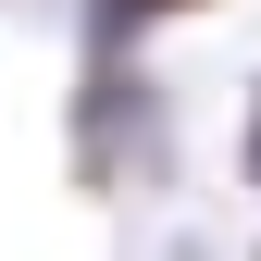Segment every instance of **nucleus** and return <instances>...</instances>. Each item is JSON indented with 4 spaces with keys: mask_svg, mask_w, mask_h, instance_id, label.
<instances>
[{
    "mask_svg": "<svg viewBox=\"0 0 261 261\" xmlns=\"http://www.w3.org/2000/svg\"><path fill=\"white\" fill-rule=\"evenodd\" d=\"M187 13H212V0H87V13H75V50L87 62H137L162 25H187Z\"/></svg>",
    "mask_w": 261,
    "mask_h": 261,
    "instance_id": "obj_2",
    "label": "nucleus"
},
{
    "mask_svg": "<svg viewBox=\"0 0 261 261\" xmlns=\"http://www.w3.org/2000/svg\"><path fill=\"white\" fill-rule=\"evenodd\" d=\"M149 137H162L149 75H137V62H87V75H75V174L124 187V174L149 162Z\"/></svg>",
    "mask_w": 261,
    "mask_h": 261,
    "instance_id": "obj_1",
    "label": "nucleus"
},
{
    "mask_svg": "<svg viewBox=\"0 0 261 261\" xmlns=\"http://www.w3.org/2000/svg\"><path fill=\"white\" fill-rule=\"evenodd\" d=\"M237 162H249V187H261V87H249V149H237Z\"/></svg>",
    "mask_w": 261,
    "mask_h": 261,
    "instance_id": "obj_3",
    "label": "nucleus"
}]
</instances>
